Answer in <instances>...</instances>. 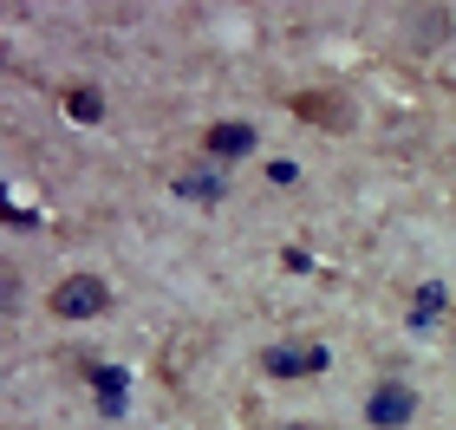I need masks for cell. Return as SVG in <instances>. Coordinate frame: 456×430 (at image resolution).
Instances as JSON below:
<instances>
[{
    "instance_id": "obj_1",
    "label": "cell",
    "mask_w": 456,
    "mask_h": 430,
    "mask_svg": "<svg viewBox=\"0 0 456 430\" xmlns=\"http://www.w3.org/2000/svg\"><path fill=\"white\" fill-rule=\"evenodd\" d=\"M46 306H53V320H98L111 306V280L105 274H66Z\"/></svg>"
},
{
    "instance_id": "obj_2",
    "label": "cell",
    "mask_w": 456,
    "mask_h": 430,
    "mask_svg": "<svg viewBox=\"0 0 456 430\" xmlns=\"http://www.w3.org/2000/svg\"><path fill=\"white\" fill-rule=\"evenodd\" d=\"M411 418H418V392H411L404 378H379L365 398V424L371 430H411Z\"/></svg>"
},
{
    "instance_id": "obj_3",
    "label": "cell",
    "mask_w": 456,
    "mask_h": 430,
    "mask_svg": "<svg viewBox=\"0 0 456 430\" xmlns=\"http://www.w3.org/2000/svg\"><path fill=\"white\" fill-rule=\"evenodd\" d=\"M326 345L320 339H281V345H267L261 353V372H274V378H314V372H326Z\"/></svg>"
},
{
    "instance_id": "obj_4",
    "label": "cell",
    "mask_w": 456,
    "mask_h": 430,
    "mask_svg": "<svg viewBox=\"0 0 456 430\" xmlns=\"http://www.w3.org/2000/svg\"><path fill=\"white\" fill-rule=\"evenodd\" d=\"M261 143V131L255 125H241V118H222V125H209L202 131V150H209L216 163H235V157H248Z\"/></svg>"
},
{
    "instance_id": "obj_5",
    "label": "cell",
    "mask_w": 456,
    "mask_h": 430,
    "mask_svg": "<svg viewBox=\"0 0 456 430\" xmlns=\"http://www.w3.org/2000/svg\"><path fill=\"white\" fill-rule=\"evenodd\" d=\"M444 306H450L444 280H418V287H411V306H404V313H411V333H430V326L444 320Z\"/></svg>"
},
{
    "instance_id": "obj_6",
    "label": "cell",
    "mask_w": 456,
    "mask_h": 430,
    "mask_svg": "<svg viewBox=\"0 0 456 430\" xmlns=\"http://www.w3.org/2000/svg\"><path fill=\"white\" fill-rule=\"evenodd\" d=\"M300 118H326V131H346V105L339 98H294Z\"/></svg>"
},
{
    "instance_id": "obj_7",
    "label": "cell",
    "mask_w": 456,
    "mask_h": 430,
    "mask_svg": "<svg viewBox=\"0 0 456 430\" xmlns=\"http://www.w3.org/2000/svg\"><path fill=\"white\" fill-rule=\"evenodd\" d=\"M92 385H98V411L118 418V411H124V372H111V365H105V372H98Z\"/></svg>"
},
{
    "instance_id": "obj_8",
    "label": "cell",
    "mask_w": 456,
    "mask_h": 430,
    "mask_svg": "<svg viewBox=\"0 0 456 430\" xmlns=\"http://www.w3.org/2000/svg\"><path fill=\"white\" fill-rule=\"evenodd\" d=\"M176 190H183V196L216 202V196H222V176H216V170H183V176H176Z\"/></svg>"
},
{
    "instance_id": "obj_9",
    "label": "cell",
    "mask_w": 456,
    "mask_h": 430,
    "mask_svg": "<svg viewBox=\"0 0 456 430\" xmlns=\"http://www.w3.org/2000/svg\"><path fill=\"white\" fill-rule=\"evenodd\" d=\"M66 111H72V118H86V125H92V118H105V92H92V85H78V92L66 98Z\"/></svg>"
}]
</instances>
